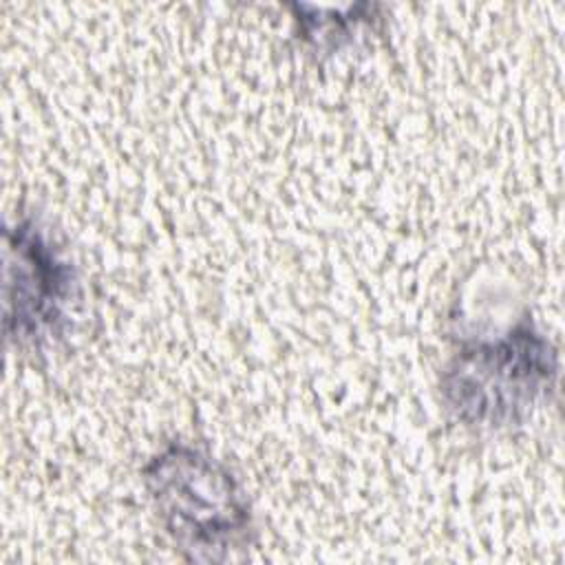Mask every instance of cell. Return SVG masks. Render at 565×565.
Instances as JSON below:
<instances>
[{
  "label": "cell",
  "mask_w": 565,
  "mask_h": 565,
  "mask_svg": "<svg viewBox=\"0 0 565 565\" xmlns=\"http://www.w3.org/2000/svg\"><path fill=\"white\" fill-rule=\"evenodd\" d=\"M558 353L525 316L501 333L463 338L439 377L446 411L470 428H508L554 386Z\"/></svg>",
  "instance_id": "6da1fadb"
},
{
  "label": "cell",
  "mask_w": 565,
  "mask_h": 565,
  "mask_svg": "<svg viewBox=\"0 0 565 565\" xmlns=\"http://www.w3.org/2000/svg\"><path fill=\"white\" fill-rule=\"evenodd\" d=\"M141 475L161 525L188 561L225 563L252 543L245 492L203 448L170 441Z\"/></svg>",
  "instance_id": "7a4b0ae2"
},
{
  "label": "cell",
  "mask_w": 565,
  "mask_h": 565,
  "mask_svg": "<svg viewBox=\"0 0 565 565\" xmlns=\"http://www.w3.org/2000/svg\"><path fill=\"white\" fill-rule=\"evenodd\" d=\"M77 294L73 265L33 218L4 227V331L18 344L62 335Z\"/></svg>",
  "instance_id": "3957f363"
},
{
  "label": "cell",
  "mask_w": 565,
  "mask_h": 565,
  "mask_svg": "<svg viewBox=\"0 0 565 565\" xmlns=\"http://www.w3.org/2000/svg\"><path fill=\"white\" fill-rule=\"evenodd\" d=\"M300 33L316 46H338L364 22L373 20L375 4H351L347 9H324L313 4H291Z\"/></svg>",
  "instance_id": "277c9868"
}]
</instances>
